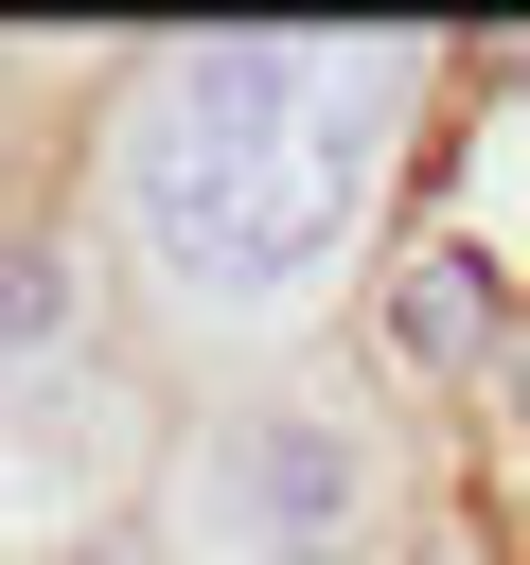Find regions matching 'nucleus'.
<instances>
[{
    "mask_svg": "<svg viewBox=\"0 0 530 565\" xmlns=\"http://www.w3.org/2000/svg\"><path fill=\"white\" fill-rule=\"evenodd\" d=\"M389 88L406 53L371 35H194L159 53V88L124 106V212L194 300H300L371 177H389Z\"/></svg>",
    "mask_w": 530,
    "mask_h": 565,
    "instance_id": "obj_1",
    "label": "nucleus"
},
{
    "mask_svg": "<svg viewBox=\"0 0 530 565\" xmlns=\"http://www.w3.org/2000/svg\"><path fill=\"white\" fill-rule=\"evenodd\" d=\"M212 494H230V530H247L265 565H336V547H353V512H371V459H353V424L265 406V424L212 459Z\"/></svg>",
    "mask_w": 530,
    "mask_h": 565,
    "instance_id": "obj_2",
    "label": "nucleus"
},
{
    "mask_svg": "<svg viewBox=\"0 0 530 565\" xmlns=\"http://www.w3.org/2000/svg\"><path fill=\"white\" fill-rule=\"evenodd\" d=\"M389 335H406L424 371H477V353H495V265H477V247H424V265L389 282Z\"/></svg>",
    "mask_w": 530,
    "mask_h": 565,
    "instance_id": "obj_3",
    "label": "nucleus"
},
{
    "mask_svg": "<svg viewBox=\"0 0 530 565\" xmlns=\"http://www.w3.org/2000/svg\"><path fill=\"white\" fill-rule=\"evenodd\" d=\"M53 318H71L53 247H0V353H53Z\"/></svg>",
    "mask_w": 530,
    "mask_h": 565,
    "instance_id": "obj_4",
    "label": "nucleus"
},
{
    "mask_svg": "<svg viewBox=\"0 0 530 565\" xmlns=\"http://www.w3.org/2000/svg\"><path fill=\"white\" fill-rule=\"evenodd\" d=\"M106 565H159V547H106Z\"/></svg>",
    "mask_w": 530,
    "mask_h": 565,
    "instance_id": "obj_5",
    "label": "nucleus"
}]
</instances>
